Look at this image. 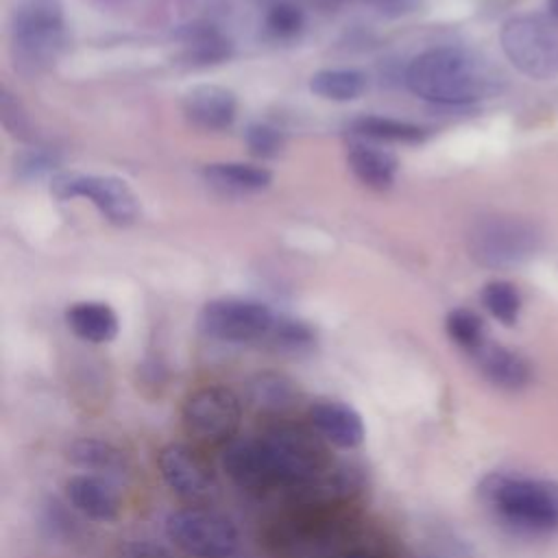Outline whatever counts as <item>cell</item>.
Masks as SVG:
<instances>
[{"label": "cell", "instance_id": "cell-1", "mask_svg": "<svg viewBox=\"0 0 558 558\" xmlns=\"http://www.w3.org/2000/svg\"><path fill=\"white\" fill-rule=\"evenodd\" d=\"M220 462L244 490H290L329 464L320 436L294 425L272 427L255 438H233L222 447Z\"/></svg>", "mask_w": 558, "mask_h": 558}, {"label": "cell", "instance_id": "cell-2", "mask_svg": "<svg viewBox=\"0 0 558 558\" xmlns=\"http://www.w3.org/2000/svg\"><path fill=\"white\" fill-rule=\"evenodd\" d=\"M405 85L427 102L458 107L497 96L504 89V76L488 59L473 50L440 46L410 61Z\"/></svg>", "mask_w": 558, "mask_h": 558}, {"label": "cell", "instance_id": "cell-3", "mask_svg": "<svg viewBox=\"0 0 558 558\" xmlns=\"http://www.w3.org/2000/svg\"><path fill=\"white\" fill-rule=\"evenodd\" d=\"M480 495L510 530L523 534L558 532V480L493 473L482 482Z\"/></svg>", "mask_w": 558, "mask_h": 558}, {"label": "cell", "instance_id": "cell-4", "mask_svg": "<svg viewBox=\"0 0 558 558\" xmlns=\"http://www.w3.org/2000/svg\"><path fill=\"white\" fill-rule=\"evenodd\" d=\"M11 59L20 74L37 76L54 65L65 48L61 0H20L11 15Z\"/></svg>", "mask_w": 558, "mask_h": 558}, {"label": "cell", "instance_id": "cell-5", "mask_svg": "<svg viewBox=\"0 0 558 558\" xmlns=\"http://www.w3.org/2000/svg\"><path fill=\"white\" fill-rule=\"evenodd\" d=\"M543 244L541 229L517 216H484L466 233V251L475 264L508 270L530 262Z\"/></svg>", "mask_w": 558, "mask_h": 558}, {"label": "cell", "instance_id": "cell-6", "mask_svg": "<svg viewBox=\"0 0 558 558\" xmlns=\"http://www.w3.org/2000/svg\"><path fill=\"white\" fill-rule=\"evenodd\" d=\"M508 61L525 76L547 81L558 76V20L549 13H525L504 22L499 33Z\"/></svg>", "mask_w": 558, "mask_h": 558}, {"label": "cell", "instance_id": "cell-7", "mask_svg": "<svg viewBox=\"0 0 558 558\" xmlns=\"http://www.w3.org/2000/svg\"><path fill=\"white\" fill-rule=\"evenodd\" d=\"M166 534L192 558H229L240 545L233 521L203 506L172 510L166 519Z\"/></svg>", "mask_w": 558, "mask_h": 558}, {"label": "cell", "instance_id": "cell-8", "mask_svg": "<svg viewBox=\"0 0 558 558\" xmlns=\"http://www.w3.org/2000/svg\"><path fill=\"white\" fill-rule=\"evenodd\" d=\"M185 432L201 445L218 447L235 438L242 421L240 397L220 384L203 386L187 395L181 408Z\"/></svg>", "mask_w": 558, "mask_h": 558}, {"label": "cell", "instance_id": "cell-9", "mask_svg": "<svg viewBox=\"0 0 558 558\" xmlns=\"http://www.w3.org/2000/svg\"><path fill=\"white\" fill-rule=\"evenodd\" d=\"M50 192L61 198H87L105 220L116 227H129L140 218V201L133 190L118 177L61 172L52 179Z\"/></svg>", "mask_w": 558, "mask_h": 558}, {"label": "cell", "instance_id": "cell-10", "mask_svg": "<svg viewBox=\"0 0 558 558\" xmlns=\"http://www.w3.org/2000/svg\"><path fill=\"white\" fill-rule=\"evenodd\" d=\"M198 323L209 338L222 342H264L275 314L264 303L225 296L205 303Z\"/></svg>", "mask_w": 558, "mask_h": 558}, {"label": "cell", "instance_id": "cell-11", "mask_svg": "<svg viewBox=\"0 0 558 558\" xmlns=\"http://www.w3.org/2000/svg\"><path fill=\"white\" fill-rule=\"evenodd\" d=\"M157 469L166 486L190 506H203L218 493L211 464L190 445L170 442L161 447L157 453Z\"/></svg>", "mask_w": 558, "mask_h": 558}, {"label": "cell", "instance_id": "cell-12", "mask_svg": "<svg viewBox=\"0 0 558 558\" xmlns=\"http://www.w3.org/2000/svg\"><path fill=\"white\" fill-rule=\"evenodd\" d=\"M364 471L357 464H327L323 471L288 490V508L342 510L364 490Z\"/></svg>", "mask_w": 558, "mask_h": 558}, {"label": "cell", "instance_id": "cell-13", "mask_svg": "<svg viewBox=\"0 0 558 558\" xmlns=\"http://www.w3.org/2000/svg\"><path fill=\"white\" fill-rule=\"evenodd\" d=\"M484 379L501 390L519 392L527 388L534 379V368L525 355L504 344L486 340L477 351L471 353Z\"/></svg>", "mask_w": 558, "mask_h": 558}, {"label": "cell", "instance_id": "cell-14", "mask_svg": "<svg viewBox=\"0 0 558 558\" xmlns=\"http://www.w3.org/2000/svg\"><path fill=\"white\" fill-rule=\"evenodd\" d=\"M310 421L323 440L340 449H353L362 445L366 436V427L360 412L349 403L336 399L314 401L310 405Z\"/></svg>", "mask_w": 558, "mask_h": 558}, {"label": "cell", "instance_id": "cell-15", "mask_svg": "<svg viewBox=\"0 0 558 558\" xmlns=\"http://www.w3.org/2000/svg\"><path fill=\"white\" fill-rule=\"evenodd\" d=\"M185 118L203 131H225L233 124L238 100L231 89L220 85H194L183 96Z\"/></svg>", "mask_w": 558, "mask_h": 558}, {"label": "cell", "instance_id": "cell-16", "mask_svg": "<svg viewBox=\"0 0 558 558\" xmlns=\"http://www.w3.org/2000/svg\"><path fill=\"white\" fill-rule=\"evenodd\" d=\"M65 495L70 504L94 521H113L120 514L118 490L102 477L94 473L72 475L65 482Z\"/></svg>", "mask_w": 558, "mask_h": 558}, {"label": "cell", "instance_id": "cell-17", "mask_svg": "<svg viewBox=\"0 0 558 558\" xmlns=\"http://www.w3.org/2000/svg\"><path fill=\"white\" fill-rule=\"evenodd\" d=\"M347 163L355 179L371 190H388L395 183L397 159L375 144L355 142L347 153Z\"/></svg>", "mask_w": 558, "mask_h": 558}, {"label": "cell", "instance_id": "cell-18", "mask_svg": "<svg viewBox=\"0 0 558 558\" xmlns=\"http://www.w3.org/2000/svg\"><path fill=\"white\" fill-rule=\"evenodd\" d=\"M246 399L259 412L283 414L296 405L299 388L290 377L281 373L264 371L248 379Z\"/></svg>", "mask_w": 558, "mask_h": 558}, {"label": "cell", "instance_id": "cell-19", "mask_svg": "<svg viewBox=\"0 0 558 558\" xmlns=\"http://www.w3.org/2000/svg\"><path fill=\"white\" fill-rule=\"evenodd\" d=\"M203 179L229 194H255L270 185V172L262 166L240 163V161H220V163H207L203 168Z\"/></svg>", "mask_w": 558, "mask_h": 558}, {"label": "cell", "instance_id": "cell-20", "mask_svg": "<svg viewBox=\"0 0 558 558\" xmlns=\"http://www.w3.org/2000/svg\"><path fill=\"white\" fill-rule=\"evenodd\" d=\"M68 327L78 336L81 340L102 344L111 342L118 336V316L116 312L100 301H81L74 303L65 312Z\"/></svg>", "mask_w": 558, "mask_h": 558}, {"label": "cell", "instance_id": "cell-21", "mask_svg": "<svg viewBox=\"0 0 558 558\" xmlns=\"http://www.w3.org/2000/svg\"><path fill=\"white\" fill-rule=\"evenodd\" d=\"M68 460L85 471H92L94 475L98 473H118L124 469V453L100 438H76L68 447Z\"/></svg>", "mask_w": 558, "mask_h": 558}, {"label": "cell", "instance_id": "cell-22", "mask_svg": "<svg viewBox=\"0 0 558 558\" xmlns=\"http://www.w3.org/2000/svg\"><path fill=\"white\" fill-rule=\"evenodd\" d=\"M310 89L323 98L333 102H349L362 96L366 89V76L353 68H333V70H318L310 78Z\"/></svg>", "mask_w": 558, "mask_h": 558}, {"label": "cell", "instance_id": "cell-23", "mask_svg": "<svg viewBox=\"0 0 558 558\" xmlns=\"http://www.w3.org/2000/svg\"><path fill=\"white\" fill-rule=\"evenodd\" d=\"M353 131L362 137L375 142H403L416 144L425 137V131L412 122L384 118V116H362L353 122Z\"/></svg>", "mask_w": 558, "mask_h": 558}, {"label": "cell", "instance_id": "cell-24", "mask_svg": "<svg viewBox=\"0 0 558 558\" xmlns=\"http://www.w3.org/2000/svg\"><path fill=\"white\" fill-rule=\"evenodd\" d=\"M187 59L194 63H216L229 54V41L211 26H190L183 35Z\"/></svg>", "mask_w": 558, "mask_h": 558}, {"label": "cell", "instance_id": "cell-25", "mask_svg": "<svg viewBox=\"0 0 558 558\" xmlns=\"http://www.w3.org/2000/svg\"><path fill=\"white\" fill-rule=\"evenodd\" d=\"M445 329H447V336L466 353L477 351L486 342L484 320L473 310H466V307L451 310L445 318Z\"/></svg>", "mask_w": 558, "mask_h": 558}, {"label": "cell", "instance_id": "cell-26", "mask_svg": "<svg viewBox=\"0 0 558 558\" xmlns=\"http://www.w3.org/2000/svg\"><path fill=\"white\" fill-rule=\"evenodd\" d=\"M482 305L501 325H514L521 312V294L510 281H490L482 288Z\"/></svg>", "mask_w": 558, "mask_h": 558}, {"label": "cell", "instance_id": "cell-27", "mask_svg": "<svg viewBox=\"0 0 558 558\" xmlns=\"http://www.w3.org/2000/svg\"><path fill=\"white\" fill-rule=\"evenodd\" d=\"M266 344H270L277 351L283 353H301L307 351L314 342V333L307 325L292 318H275L272 329L264 338Z\"/></svg>", "mask_w": 558, "mask_h": 558}, {"label": "cell", "instance_id": "cell-28", "mask_svg": "<svg viewBox=\"0 0 558 558\" xmlns=\"http://www.w3.org/2000/svg\"><path fill=\"white\" fill-rule=\"evenodd\" d=\"M305 24V15L303 11L288 2V0H281V2H275L268 13H266V28L277 37V39H292L301 33Z\"/></svg>", "mask_w": 558, "mask_h": 558}, {"label": "cell", "instance_id": "cell-29", "mask_svg": "<svg viewBox=\"0 0 558 558\" xmlns=\"http://www.w3.org/2000/svg\"><path fill=\"white\" fill-rule=\"evenodd\" d=\"M0 120L2 126L17 140H28L31 137V122L26 111L22 109L20 100L13 98V94L2 87L0 89Z\"/></svg>", "mask_w": 558, "mask_h": 558}, {"label": "cell", "instance_id": "cell-30", "mask_svg": "<svg viewBox=\"0 0 558 558\" xmlns=\"http://www.w3.org/2000/svg\"><path fill=\"white\" fill-rule=\"evenodd\" d=\"M244 142L253 155L264 159L279 155L283 148V135L268 124H251L244 131Z\"/></svg>", "mask_w": 558, "mask_h": 558}, {"label": "cell", "instance_id": "cell-31", "mask_svg": "<svg viewBox=\"0 0 558 558\" xmlns=\"http://www.w3.org/2000/svg\"><path fill=\"white\" fill-rule=\"evenodd\" d=\"M120 558H174V556L159 543H153L146 538H133L120 547Z\"/></svg>", "mask_w": 558, "mask_h": 558}, {"label": "cell", "instance_id": "cell-32", "mask_svg": "<svg viewBox=\"0 0 558 558\" xmlns=\"http://www.w3.org/2000/svg\"><path fill=\"white\" fill-rule=\"evenodd\" d=\"M316 558H388V551L375 543H357V545H347L331 549L327 554H320Z\"/></svg>", "mask_w": 558, "mask_h": 558}, {"label": "cell", "instance_id": "cell-33", "mask_svg": "<svg viewBox=\"0 0 558 558\" xmlns=\"http://www.w3.org/2000/svg\"><path fill=\"white\" fill-rule=\"evenodd\" d=\"M52 166H54V157L50 153H46V150H31V153L20 157L17 170L24 177H39V174L48 172Z\"/></svg>", "mask_w": 558, "mask_h": 558}, {"label": "cell", "instance_id": "cell-34", "mask_svg": "<svg viewBox=\"0 0 558 558\" xmlns=\"http://www.w3.org/2000/svg\"><path fill=\"white\" fill-rule=\"evenodd\" d=\"M371 2L381 11H395V13H401L403 9L412 7V0H371Z\"/></svg>", "mask_w": 558, "mask_h": 558}, {"label": "cell", "instance_id": "cell-35", "mask_svg": "<svg viewBox=\"0 0 558 558\" xmlns=\"http://www.w3.org/2000/svg\"><path fill=\"white\" fill-rule=\"evenodd\" d=\"M547 13L558 20V0H547Z\"/></svg>", "mask_w": 558, "mask_h": 558}]
</instances>
